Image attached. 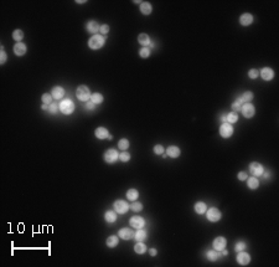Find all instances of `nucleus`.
<instances>
[{"instance_id":"obj_1","label":"nucleus","mask_w":279,"mask_h":267,"mask_svg":"<svg viewBox=\"0 0 279 267\" xmlns=\"http://www.w3.org/2000/svg\"><path fill=\"white\" fill-rule=\"evenodd\" d=\"M104 42H106V37L104 36H102V35H93L88 40V46L92 50H98V49L103 47Z\"/></svg>"},{"instance_id":"obj_2","label":"nucleus","mask_w":279,"mask_h":267,"mask_svg":"<svg viewBox=\"0 0 279 267\" xmlns=\"http://www.w3.org/2000/svg\"><path fill=\"white\" fill-rule=\"evenodd\" d=\"M76 96H77V98L79 100V101H82V102H87V101H89V98H91V91H89V88L88 87H86V86H83V84H81L77 90H76Z\"/></svg>"},{"instance_id":"obj_3","label":"nucleus","mask_w":279,"mask_h":267,"mask_svg":"<svg viewBox=\"0 0 279 267\" xmlns=\"http://www.w3.org/2000/svg\"><path fill=\"white\" fill-rule=\"evenodd\" d=\"M58 107H60V111L63 114H66V116L73 113V111H74V103L71 100H63V101H61V103H58Z\"/></svg>"},{"instance_id":"obj_4","label":"nucleus","mask_w":279,"mask_h":267,"mask_svg":"<svg viewBox=\"0 0 279 267\" xmlns=\"http://www.w3.org/2000/svg\"><path fill=\"white\" fill-rule=\"evenodd\" d=\"M221 211L217 209V208H210L209 210H206V217L209 221H212V222H216L221 219Z\"/></svg>"},{"instance_id":"obj_5","label":"nucleus","mask_w":279,"mask_h":267,"mask_svg":"<svg viewBox=\"0 0 279 267\" xmlns=\"http://www.w3.org/2000/svg\"><path fill=\"white\" fill-rule=\"evenodd\" d=\"M119 159V153L116 150V149H108L106 153H104V160L109 164H113L116 163L117 160Z\"/></svg>"},{"instance_id":"obj_6","label":"nucleus","mask_w":279,"mask_h":267,"mask_svg":"<svg viewBox=\"0 0 279 267\" xmlns=\"http://www.w3.org/2000/svg\"><path fill=\"white\" fill-rule=\"evenodd\" d=\"M220 134L223 138H230L233 134V127L230 123H222V126L220 127Z\"/></svg>"},{"instance_id":"obj_7","label":"nucleus","mask_w":279,"mask_h":267,"mask_svg":"<svg viewBox=\"0 0 279 267\" xmlns=\"http://www.w3.org/2000/svg\"><path fill=\"white\" fill-rule=\"evenodd\" d=\"M241 112L242 114L246 117V118H252L256 113V110H254V106L251 105V103H244L241 108Z\"/></svg>"},{"instance_id":"obj_8","label":"nucleus","mask_w":279,"mask_h":267,"mask_svg":"<svg viewBox=\"0 0 279 267\" xmlns=\"http://www.w3.org/2000/svg\"><path fill=\"white\" fill-rule=\"evenodd\" d=\"M249 171H251V174H253V176H259V175L263 174L264 168H263L262 164H259L257 161H253V163L249 164Z\"/></svg>"},{"instance_id":"obj_9","label":"nucleus","mask_w":279,"mask_h":267,"mask_svg":"<svg viewBox=\"0 0 279 267\" xmlns=\"http://www.w3.org/2000/svg\"><path fill=\"white\" fill-rule=\"evenodd\" d=\"M113 205H114V211L118 214H125L129 210V205L124 200H117Z\"/></svg>"},{"instance_id":"obj_10","label":"nucleus","mask_w":279,"mask_h":267,"mask_svg":"<svg viewBox=\"0 0 279 267\" xmlns=\"http://www.w3.org/2000/svg\"><path fill=\"white\" fill-rule=\"evenodd\" d=\"M212 245H213V248L216 250V251H222L225 247H226V245H227V240L223 237V236H218V237H216L215 240H213V242H212Z\"/></svg>"},{"instance_id":"obj_11","label":"nucleus","mask_w":279,"mask_h":267,"mask_svg":"<svg viewBox=\"0 0 279 267\" xmlns=\"http://www.w3.org/2000/svg\"><path fill=\"white\" fill-rule=\"evenodd\" d=\"M129 222H130V225H132L133 227H135V229H143V227H144V225H145L144 219H143V217H140V216H138V215H135V216L130 217Z\"/></svg>"},{"instance_id":"obj_12","label":"nucleus","mask_w":279,"mask_h":267,"mask_svg":"<svg viewBox=\"0 0 279 267\" xmlns=\"http://www.w3.org/2000/svg\"><path fill=\"white\" fill-rule=\"evenodd\" d=\"M237 262H238L239 265H242V266L248 265V263L251 262V256H249V253L243 252V251H239L238 255H237Z\"/></svg>"},{"instance_id":"obj_13","label":"nucleus","mask_w":279,"mask_h":267,"mask_svg":"<svg viewBox=\"0 0 279 267\" xmlns=\"http://www.w3.org/2000/svg\"><path fill=\"white\" fill-rule=\"evenodd\" d=\"M259 75H260V77L264 81H270L274 77V71L272 68H269V67H264V68H262V71L259 72Z\"/></svg>"},{"instance_id":"obj_14","label":"nucleus","mask_w":279,"mask_h":267,"mask_svg":"<svg viewBox=\"0 0 279 267\" xmlns=\"http://www.w3.org/2000/svg\"><path fill=\"white\" fill-rule=\"evenodd\" d=\"M134 234H135V232H133V231H132L130 229H128V227L120 229L119 232H118L119 237L123 239V240H130V239H133V237H134Z\"/></svg>"},{"instance_id":"obj_15","label":"nucleus","mask_w":279,"mask_h":267,"mask_svg":"<svg viewBox=\"0 0 279 267\" xmlns=\"http://www.w3.org/2000/svg\"><path fill=\"white\" fill-rule=\"evenodd\" d=\"M239 23H241V25H243V26H248V25H251V24L253 23V15H252V14H249V13H244V14H242V15H241V18H239Z\"/></svg>"},{"instance_id":"obj_16","label":"nucleus","mask_w":279,"mask_h":267,"mask_svg":"<svg viewBox=\"0 0 279 267\" xmlns=\"http://www.w3.org/2000/svg\"><path fill=\"white\" fill-rule=\"evenodd\" d=\"M51 96H52V98H55V100H61V98L65 96V90H63L62 87H60V86H56V87L52 88Z\"/></svg>"},{"instance_id":"obj_17","label":"nucleus","mask_w":279,"mask_h":267,"mask_svg":"<svg viewBox=\"0 0 279 267\" xmlns=\"http://www.w3.org/2000/svg\"><path fill=\"white\" fill-rule=\"evenodd\" d=\"M95 134H96V137H97L98 139H106V138H108L109 132H108V129L104 128V127H98V128L96 129Z\"/></svg>"},{"instance_id":"obj_18","label":"nucleus","mask_w":279,"mask_h":267,"mask_svg":"<svg viewBox=\"0 0 279 267\" xmlns=\"http://www.w3.org/2000/svg\"><path fill=\"white\" fill-rule=\"evenodd\" d=\"M14 52L16 56H23L26 54V45L23 44V42H18L15 46H14Z\"/></svg>"},{"instance_id":"obj_19","label":"nucleus","mask_w":279,"mask_h":267,"mask_svg":"<svg viewBox=\"0 0 279 267\" xmlns=\"http://www.w3.org/2000/svg\"><path fill=\"white\" fill-rule=\"evenodd\" d=\"M99 28L101 26L97 21H88V24H87V30L91 34H97L99 31Z\"/></svg>"},{"instance_id":"obj_20","label":"nucleus","mask_w":279,"mask_h":267,"mask_svg":"<svg viewBox=\"0 0 279 267\" xmlns=\"http://www.w3.org/2000/svg\"><path fill=\"white\" fill-rule=\"evenodd\" d=\"M166 153H167V155H169V157H171V158H177V157L180 155L181 150H180V148H179V147H176V145H171V147H169V148L166 149Z\"/></svg>"},{"instance_id":"obj_21","label":"nucleus","mask_w":279,"mask_h":267,"mask_svg":"<svg viewBox=\"0 0 279 267\" xmlns=\"http://www.w3.org/2000/svg\"><path fill=\"white\" fill-rule=\"evenodd\" d=\"M140 11H142V14H144V15H150V13L153 11L151 4L148 3V2L142 3V4H140Z\"/></svg>"},{"instance_id":"obj_22","label":"nucleus","mask_w":279,"mask_h":267,"mask_svg":"<svg viewBox=\"0 0 279 267\" xmlns=\"http://www.w3.org/2000/svg\"><path fill=\"white\" fill-rule=\"evenodd\" d=\"M206 210H207V208H206V204L204 203V201H197L196 204H195V211L197 213V214H205L206 213Z\"/></svg>"},{"instance_id":"obj_23","label":"nucleus","mask_w":279,"mask_h":267,"mask_svg":"<svg viewBox=\"0 0 279 267\" xmlns=\"http://www.w3.org/2000/svg\"><path fill=\"white\" fill-rule=\"evenodd\" d=\"M104 217H106V221H107V222L113 224V222H116V220H117V213H116V211H112V210H108V211L106 213Z\"/></svg>"},{"instance_id":"obj_24","label":"nucleus","mask_w":279,"mask_h":267,"mask_svg":"<svg viewBox=\"0 0 279 267\" xmlns=\"http://www.w3.org/2000/svg\"><path fill=\"white\" fill-rule=\"evenodd\" d=\"M247 185H248L249 189H257L259 187V182L256 176H252V178H249V179L247 178Z\"/></svg>"},{"instance_id":"obj_25","label":"nucleus","mask_w":279,"mask_h":267,"mask_svg":"<svg viewBox=\"0 0 279 267\" xmlns=\"http://www.w3.org/2000/svg\"><path fill=\"white\" fill-rule=\"evenodd\" d=\"M138 41H139L140 45H143L144 47H146V45L150 44V37H149L146 34H140V35L138 36Z\"/></svg>"},{"instance_id":"obj_26","label":"nucleus","mask_w":279,"mask_h":267,"mask_svg":"<svg viewBox=\"0 0 279 267\" xmlns=\"http://www.w3.org/2000/svg\"><path fill=\"white\" fill-rule=\"evenodd\" d=\"M134 251L139 255H143L146 251V246L144 243H142V241H138V243H135V246H134Z\"/></svg>"},{"instance_id":"obj_27","label":"nucleus","mask_w":279,"mask_h":267,"mask_svg":"<svg viewBox=\"0 0 279 267\" xmlns=\"http://www.w3.org/2000/svg\"><path fill=\"white\" fill-rule=\"evenodd\" d=\"M138 196H139V193H138L137 189H129V190L127 192V198H128L129 200H132V201L137 200Z\"/></svg>"},{"instance_id":"obj_28","label":"nucleus","mask_w":279,"mask_h":267,"mask_svg":"<svg viewBox=\"0 0 279 267\" xmlns=\"http://www.w3.org/2000/svg\"><path fill=\"white\" fill-rule=\"evenodd\" d=\"M91 101L95 103V105H101L103 102V96L101 93H93L91 96Z\"/></svg>"},{"instance_id":"obj_29","label":"nucleus","mask_w":279,"mask_h":267,"mask_svg":"<svg viewBox=\"0 0 279 267\" xmlns=\"http://www.w3.org/2000/svg\"><path fill=\"white\" fill-rule=\"evenodd\" d=\"M241 100H242V102L243 103H249L252 100H253V93L251 92V91H248V92H244L241 97H239Z\"/></svg>"},{"instance_id":"obj_30","label":"nucleus","mask_w":279,"mask_h":267,"mask_svg":"<svg viewBox=\"0 0 279 267\" xmlns=\"http://www.w3.org/2000/svg\"><path fill=\"white\" fill-rule=\"evenodd\" d=\"M226 121H227V123H230V124L236 123V122L238 121V114H237L236 112H231L230 114L226 116Z\"/></svg>"},{"instance_id":"obj_31","label":"nucleus","mask_w":279,"mask_h":267,"mask_svg":"<svg viewBox=\"0 0 279 267\" xmlns=\"http://www.w3.org/2000/svg\"><path fill=\"white\" fill-rule=\"evenodd\" d=\"M145 237H146V232L142 229H138V231L134 234V239L137 241H143V240H145Z\"/></svg>"},{"instance_id":"obj_32","label":"nucleus","mask_w":279,"mask_h":267,"mask_svg":"<svg viewBox=\"0 0 279 267\" xmlns=\"http://www.w3.org/2000/svg\"><path fill=\"white\" fill-rule=\"evenodd\" d=\"M242 106H243L242 100H241V98H237V100L232 103V110H233V112H239L241 108H242Z\"/></svg>"},{"instance_id":"obj_33","label":"nucleus","mask_w":279,"mask_h":267,"mask_svg":"<svg viewBox=\"0 0 279 267\" xmlns=\"http://www.w3.org/2000/svg\"><path fill=\"white\" fill-rule=\"evenodd\" d=\"M118 245V237L117 236H109L107 239V246L108 247H116Z\"/></svg>"},{"instance_id":"obj_34","label":"nucleus","mask_w":279,"mask_h":267,"mask_svg":"<svg viewBox=\"0 0 279 267\" xmlns=\"http://www.w3.org/2000/svg\"><path fill=\"white\" fill-rule=\"evenodd\" d=\"M23 37H24V32L21 31V30H15L14 32H13V39L15 40V41H21L23 40Z\"/></svg>"},{"instance_id":"obj_35","label":"nucleus","mask_w":279,"mask_h":267,"mask_svg":"<svg viewBox=\"0 0 279 267\" xmlns=\"http://www.w3.org/2000/svg\"><path fill=\"white\" fill-rule=\"evenodd\" d=\"M118 147H119L122 150L128 149V148H129V140H128V139H125V138L120 139V140L118 142Z\"/></svg>"},{"instance_id":"obj_36","label":"nucleus","mask_w":279,"mask_h":267,"mask_svg":"<svg viewBox=\"0 0 279 267\" xmlns=\"http://www.w3.org/2000/svg\"><path fill=\"white\" fill-rule=\"evenodd\" d=\"M218 257H220L218 251H209V252H207V258H209L210 261H216Z\"/></svg>"},{"instance_id":"obj_37","label":"nucleus","mask_w":279,"mask_h":267,"mask_svg":"<svg viewBox=\"0 0 279 267\" xmlns=\"http://www.w3.org/2000/svg\"><path fill=\"white\" fill-rule=\"evenodd\" d=\"M139 55H140V57L146 58V57H149V56H150V50H149L148 47H143V49H140Z\"/></svg>"},{"instance_id":"obj_38","label":"nucleus","mask_w":279,"mask_h":267,"mask_svg":"<svg viewBox=\"0 0 279 267\" xmlns=\"http://www.w3.org/2000/svg\"><path fill=\"white\" fill-rule=\"evenodd\" d=\"M42 102H44L45 105H51V103H52V96L49 95V93H45V95L42 96Z\"/></svg>"},{"instance_id":"obj_39","label":"nucleus","mask_w":279,"mask_h":267,"mask_svg":"<svg viewBox=\"0 0 279 267\" xmlns=\"http://www.w3.org/2000/svg\"><path fill=\"white\" fill-rule=\"evenodd\" d=\"M119 159L122 161H129L130 160V154L128 152H123V153L119 154Z\"/></svg>"},{"instance_id":"obj_40","label":"nucleus","mask_w":279,"mask_h":267,"mask_svg":"<svg viewBox=\"0 0 279 267\" xmlns=\"http://www.w3.org/2000/svg\"><path fill=\"white\" fill-rule=\"evenodd\" d=\"M130 209H132L134 213H138V211H140V210L143 209V205H142L140 203H133V204L130 205Z\"/></svg>"},{"instance_id":"obj_41","label":"nucleus","mask_w":279,"mask_h":267,"mask_svg":"<svg viewBox=\"0 0 279 267\" xmlns=\"http://www.w3.org/2000/svg\"><path fill=\"white\" fill-rule=\"evenodd\" d=\"M248 76H249V78L254 80V78H257V77L259 76V71H258V70H256V68H252V70H249Z\"/></svg>"},{"instance_id":"obj_42","label":"nucleus","mask_w":279,"mask_h":267,"mask_svg":"<svg viewBox=\"0 0 279 267\" xmlns=\"http://www.w3.org/2000/svg\"><path fill=\"white\" fill-rule=\"evenodd\" d=\"M58 110H60V107H58V105H57V103H51V105H50L49 111L51 112V114H56Z\"/></svg>"},{"instance_id":"obj_43","label":"nucleus","mask_w":279,"mask_h":267,"mask_svg":"<svg viewBox=\"0 0 279 267\" xmlns=\"http://www.w3.org/2000/svg\"><path fill=\"white\" fill-rule=\"evenodd\" d=\"M153 150H154V153H155V154H158V155H161V154H164V147H163V145H160V144L155 145Z\"/></svg>"},{"instance_id":"obj_44","label":"nucleus","mask_w":279,"mask_h":267,"mask_svg":"<svg viewBox=\"0 0 279 267\" xmlns=\"http://www.w3.org/2000/svg\"><path fill=\"white\" fill-rule=\"evenodd\" d=\"M246 248V243L244 242H237L236 246H235V250L236 252H239V251H243Z\"/></svg>"},{"instance_id":"obj_45","label":"nucleus","mask_w":279,"mask_h":267,"mask_svg":"<svg viewBox=\"0 0 279 267\" xmlns=\"http://www.w3.org/2000/svg\"><path fill=\"white\" fill-rule=\"evenodd\" d=\"M99 31H101V34L106 35V34H108V31H109V26H108V25H101Z\"/></svg>"},{"instance_id":"obj_46","label":"nucleus","mask_w":279,"mask_h":267,"mask_svg":"<svg viewBox=\"0 0 279 267\" xmlns=\"http://www.w3.org/2000/svg\"><path fill=\"white\" fill-rule=\"evenodd\" d=\"M0 62H2V65L6 62V54L4 51H2V54H0Z\"/></svg>"},{"instance_id":"obj_47","label":"nucleus","mask_w":279,"mask_h":267,"mask_svg":"<svg viewBox=\"0 0 279 267\" xmlns=\"http://www.w3.org/2000/svg\"><path fill=\"white\" fill-rule=\"evenodd\" d=\"M247 174L244 173V171H241V173H238V179L239 180H247Z\"/></svg>"},{"instance_id":"obj_48","label":"nucleus","mask_w":279,"mask_h":267,"mask_svg":"<svg viewBox=\"0 0 279 267\" xmlns=\"http://www.w3.org/2000/svg\"><path fill=\"white\" fill-rule=\"evenodd\" d=\"M86 107H87V110H93V108H95V103H93L92 101H87Z\"/></svg>"},{"instance_id":"obj_49","label":"nucleus","mask_w":279,"mask_h":267,"mask_svg":"<svg viewBox=\"0 0 279 267\" xmlns=\"http://www.w3.org/2000/svg\"><path fill=\"white\" fill-rule=\"evenodd\" d=\"M149 253H150V256H155V255H156V250H155V248H150Z\"/></svg>"},{"instance_id":"obj_50","label":"nucleus","mask_w":279,"mask_h":267,"mask_svg":"<svg viewBox=\"0 0 279 267\" xmlns=\"http://www.w3.org/2000/svg\"><path fill=\"white\" fill-rule=\"evenodd\" d=\"M269 175H270L269 171H263V176L265 178V179H267V178H269Z\"/></svg>"},{"instance_id":"obj_51","label":"nucleus","mask_w":279,"mask_h":267,"mask_svg":"<svg viewBox=\"0 0 279 267\" xmlns=\"http://www.w3.org/2000/svg\"><path fill=\"white\" fill-rule=\"evenodd\" d=\"M49 108H50V106H49V105H45V103L42 105V110H44V111H46V110H49Z\"/></svg>"},{"instance_id":"obj_52","label":"nucleus","mask_w":279,"mask_h":267,"mask_svg":"<svg viewBox=\"0 0 279 267\" xmlns=\"http://www.w3.org/2000/svg\"><path fill=\"white\" fill-rule=\"evenodd\" d=\"M221 121H222L223 123H226V122H227V121H226V116H222V117H221Z\"/></svg>"},{"instance_id":"obj_53","label":"nucleus","mask_w":279,"mask_h":267,"mask_svg":"<svg viewBox=\"0 0 279 267\" xmlns=\"http://www.w3.org/2000/svg\"><path fill=\"white\" fill-rule=\"evenodd\" d=\"M227 253H228V252H227V251H226V250H225V248H223V252H222V255H225V256H226V255H227Z\"/></svg>"}]
</instances>
